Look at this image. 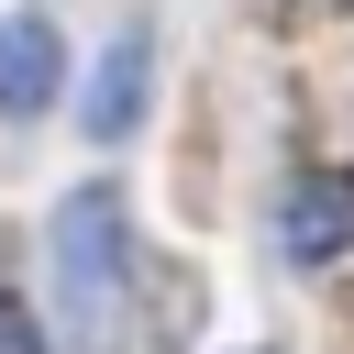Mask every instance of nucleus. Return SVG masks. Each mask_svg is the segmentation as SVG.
<instances>
[{
	"label": "nucleus",
	"instance_id": "obj_1",
	"mask_svg": "<svg viewBox=\"0 0 354 354\" xmlns=\"http://www.w3.org/2000/svg\"><path fill=\"white\" fill-rule=\"evenodd\" d=\"M44 277H55V321L77 354H144V243L111 177H77L44 221Z\"/></svg>",
	"mask_w": 354,
	"mask_h": 354
},
{
	"label": "nucleus",
	"instance_id": "obj_2",
	"mask_svg": "<svg viewBox=\"0 0 354 354\" xmlns=\"http://www.w3.org/2000/svg\"><path fill=\"white\" fill-rule=\"evenodd\" d=\"M354 254V166H321L277 199V266H343Z\"/></svg>",
	"mask_w": 354,
	"mask_h": 354
},
{
	"label": "nucleus",
	"instance_id": "obj_3",
	"mask_svg": "<svg viewBox=\"0 0 354 354\" xmlns=\"http://www.w3.org/2000/svg\"><path fill=\"white\" fill-rule=\"evenodd\" d=\"M55 88H66V33L44 11H11L0 22V122H33Z\"/></svg>",
	"mask_w": 354,
	"mask_h": 354
},
{
	"label": "nucleus",
	"instance_id": "obj_4",
	"mask_svg": "<svg viewBox=\"0 0 354 354\" xmlns=\"http://www.w3.org/2000/svg\"><path fill=\"white\" fill-rule=\"evenodd\" d=\"M144 66H155V44H144V22H122V33L100 44V66H88V100H77V122H88L100 144H122V133L144 122Z\"/></svg>",
	"mask_w": 354,
	"mask_h": 354
},
{
	"label": "nucleus",
	"instance_id": "obj_5",
	"mask_svg": "<svg viewBox=\"0 0 354 354\" xmlns=\"http://www.w3.org/2000/svg\"><path fill=\"white\" fill-rule=\"evenodd\" d=\"M0 354H44V321H33L11 288H0Z\"/></svg>",
	"mask_w": 354,
	"mask_h": 354
}]
</instances>
